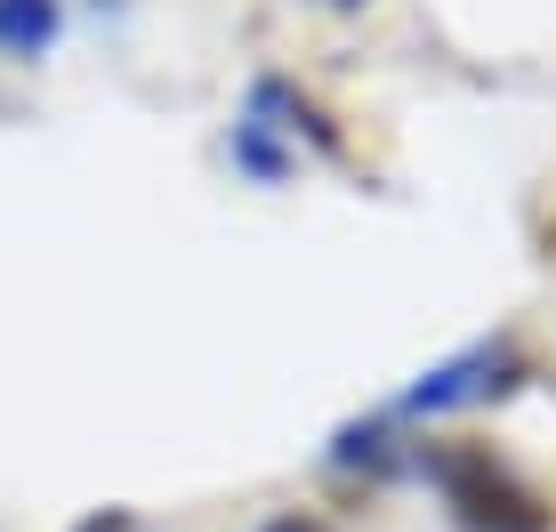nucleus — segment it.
Returning <instances> with one entry per match:
<instances>
[{
	"instance_id": "obj_3",
	"label": "nucleus",
	"mask_w": 556,
	"mask_h": 532,
	"mask_svg": "<svg viewBox=\"0 0 556 532\" xmlns=\"http://www.w3.org/2000/svg\"><path fill=\"white\" fill-rule=\"evenodd\" d=\"M56 25H65V9L56 0H0V56H49L56 41Z\"/></svg>"
},
{
	"instance_id": "obj_6",
	"label": "nucleus",
	"mask_w": 556,
	"mask_h": 532,
	"mask_svg": "<svg viewBox=\"0 0 556 532\" xmlns=\"http://www.w3.org/2000/svg\"><path fill=\"white\" fill-rule=\"evenodd\" d=\"M339 9H355V0H339Z\"/></svg>"
},
{
	"instance_id": "obj_2",
	"label": "nucleus",
	"mask_w": 556,
	"mask_h": 532,
	"mask_svg": "<svg viewBox=\"0 0 556 532\" xmlns=\"http://www.w3.org/2000/svg\"><path fill=\"white\" fill-rule=\"evenodd\" d=\"M516 379H525V355H516V339H476V347L444 355L435 371H419L404 395H395V411L404 420H435V411H468V404H492V395H508Z\"/></svg>"
},
{
	"instance_id": "obj_1",
	"label": "nucleus",
	"mask_w": 556,
	"mask_h": 532,
	"mask_svg": "<svg viewBox=\"0 0 556 532\" xmlns=\"http://www.w3.org/2000/svg\"><path fill=\"white\" fill-rule=\"evenodd\" d=\"M419 468L435 477V492H444V508L468 532H548V508L532 501L525 484L508 477L492 452H419Z\"/></svg>"
},
{
	"instance_id": "obj_4",
	"label": "nucleus",
	"mask_w": 556,
	"mask_h": 532,
	"mask_svg": "<svg viewBox=\"0 0 556 532\" xmlns=\"http://www.w3.org/2000/svg\"><path fill=\"white\" fill-rule=\"evenodd\" d=\"M73 532H138V517H129V508H98V517H81Z\"/></svg>"
},
{
	"instance_id": "obj_5",
	"label": "nucleus",
	"mask_w": 556,
	"mask_h": 532,
	"mask_svg": "<svg viewBox=\"0 0 556 532\" xmlns=\"http://www.w3.org/2000/svg\"><path fill=\"white\" fill-rule=\"evenodd\" d=\"M266 532H323V524H306V517H282V524H266Z\"/></svg>"
}]
</instances>
